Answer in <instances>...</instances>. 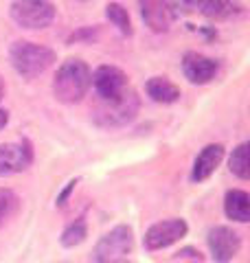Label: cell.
<instances>
[{"label": "cell", "mask_w": 250, "mask_h": 263, "mask_svg": "<svg viewBox=\"0 0 250 263\" xmlns=\"http://www.w3.org/2000/svg\"><path fill=\"white\" fill-rule=\"evenodd\" d=\"M90 68L83 60H66L53 79V95L62 103H79L90 88Z\"/></svg>", "instance_id": "cell-1"}, {"label": "cell", "mask_w": 250, "mask_h": 263, "mask_svg": "<svg viewBox=\"0 0 250 263\" xmlns=\"http://www.w3.org/2000/svg\"><path fill=\"white\" fill-rule=\"evenodd\" d=\"M9 57H11L13 68L27 79L42 75L55 62V53L51 48L35 42H15L9 51Z\"/></svg>", "instance_id": "cell-2"}, {"label": "cell", "mask_w": 250, "mask_h": 263, "mask_svg": "<svg viewBox=\"0 0 250 263\" xmlns=\"http://www.w3.org/2000/svg\"><path fill=\"white\" fill-rule=\"evenodd\" d=\"M138 95L134 90H128L121 99H114V101H101L95 105V123L101 127H123L136 117L138 112Z\"/></svg>", "instance_id": "cell-3"}, {"label": "cell", "mask_w": 250, "mask_h": 263, "mask_svg": "<svg viewBox=\"0 0 250 263\" xmlns=\"http://www.w3.org/2000/svg\"><path fill=\"white\" fill-rule=\"evenodd\" d=\"M134 248V233L130 226H116L97 241L93 261L95 263H119Z\"/></svg>", "instance_id": "cell-4"}, {"label": "cell", "mask_w": 250, "mask_h": 263, "mask_svg": "<svg viewBox=\"0 0 250 263\" xmlns=\"http://www.w3.org/2000/svg\"><path fill=\"white\" fill-rule=\"evenodd\" d=\"M11 18L22 29H46L55 20V7L51 0H13Z\"/></svg>", "instance_id": "cell-5"}, {"label": "cell", "mask_w": 250, "mask_h": 263, "mask_svg": "<svg viewBox=\"0 0 250 263\" xmlns=\"http://www.w3.org/2000/svg\"><path fill=\"white\" fill-rule=\"evenodd\" d=\"M90 84L95 86V92L101 101H114L121 99L130 90L128 75L116 66H99L95 75L90 77Z\"/></svg>", "instance_id": "cell-6"}, {"label": "cell", "mask_w": 250, "mask_h": 263, "mask_svg": "<svg viewBox=\"0 0 250 263\" xmlns=\"http://www.w3.org/2000/svg\"><path fill=\"white\" fill-rule=\"evenodd\" d=\"M208 250L215 263H228L239 254L241 248V237L228 226H215L208 230Z\"/></svg>", "instance_id": "cell-7"}, {"label": "cell", "mask_w": 250, "mask_h": 263, "mask_svg": "<svg viewBox=\"0 0 250 263\" xmlns=\"http://www.w3.org/2000/svg\"><path fill=\"white\" fill-rule=\"evenodd\" d=\"M187 230H189L187 221L178 219V217L158 221V224H154L145 233V248L147 250H163L167 246L180 241L182 237L187 235Z\"/></svg>", "instance_id": "cell-8"}, {"label": "cell", "mask_w": 250, "mask_h": 263, "mask_svg": "<svg viewBox=\"0 0 250 263\" xmlns=\"http://www.w3.org/2000/svg\"><path fill=\"white\" fill-rule=\"evenodd\" d=\"M31 162H33V147L27 138L20 143L0 145V178L20 174V171L31 167Z\"/></svg>", "instance_id": "cell-9"}, {"label": "cell", "mask_w": 250, "mask_h": 263, "mask_svg": "<svg viewBox=\"0 0 250 263\" xmlns=\"http://www.w3.org/2000/svg\"><path fill=\"white\" fill-rule=\"evenodd\" d=\"M218 70H220L218 62L202 55V53H198V51H189V53H185V57H182V72H185V77L191 81V84L204 86L211 79H215Z\"/></svg>", "instance_id": "cell-10"}, {"label": "cell", "mask_w": 250, "mask_h": 263, "mask_svg": "<svg viewBox=\"0 0 250 263\" xmlns=\"http://www.w3.org/2000/svg\"><path fill=\"white\" fill-rule=\"evenodd\" d=\"M140 15L154 33H167L173 24V9L169 0H138Z\"/></svg>", "instance_id": "cell-11"}, {"label": "cell", "mask_w": 250, "mask_h": 263, "mask_svg": "<svg viewBox=\"0 0 250 263\" xmlns=\"http://www.w3.org/2000/svg\"><path fill=\"white\" fill-rule=\"evenodd\" d=\"M222 158H224V145H220V143L206 145L204 149L198 154V158L193 162L191 180H193V182H204V180H208L215 174V169L220 167Z\"/></svg>", "instance_id": "cell-12"}, {"label": "cell", "mask_w": 250, "mask_h": 263, "mask_svg": "<svg viewBox=\"0 0 250 263\" xmlns=\"http://www.w3.org/2000/svg\"><path fill=\"white\" fill-rule=\"evenodd\" d=\"M195 7L211 20H230L244 11L241 0H195Z\"/></svg>", "instance_id": "cell-13"}, {"label": "cell", "mask_w": 250, "mask_h": 263, "mask_svg": "<svg viewBox=\"0 0 250 263\" xmlns=\"http://www.w3.org/2000/svg\"><path fill=\"white\" fill-rule=\"evenodd\" d=\"M224 211H226L228 219L246 224L250 219V195L241 189H230L224 197Z\"/></svg>", "instance_id": "cell-14"}, {"label": "cell", "mask_w": 250, "mask_h": 263, "mask_svg": "<svg viewBox=\"0 0 250 263\" xmlns=\"http://www.w3.org/2000/svg\"><path fill=\"white\" fill-rule=\"evenodd\" d=\"M145 90L156 103H173L180 99V88L167 77H152L145 84Z\"/></svg>", "instance_id": "cell-15"}, {"label": "cell", "mask_w": 250, "mask_h": 263, "mask_svg": "<svg viewBox=\"0 0 250 263\" xmlns=\"http://www.w3.org/2000/svg\"><path fill=\"white\" fill-rule=\"evenodd\" d=\"M228 167L237 178H241V180L250 178V145L248 143H241V145H237L235 149H233Z\"/></svg>", "instance_id": "cell-16"}, {"label": "cell", "mask_w": 250, "mask_h": 263, "mask_svg": "<svg viewBox=\"0 0 250 263\" xmlns=\"http://www.w3.org/2000/svg\"><path fill=\"white\" fill-rule=\"evenodd\" d=\"M105 18L110 20L116 29H119L123 35H132V20H130V13L123 5L119 3H110L105 7Z\"/></svg>", "instance_id": "cell-17"}, {"label": "cell", "mask_w": 250, "mask_h": 263, "mask_svg": "<svg viewBox=\"0 0 250 263\" xmlns=\"http://www.w3.org/2000/svg\"><path fill=\"white\" fill-rule=\"evenodd\" d=\"M88 237V226L83 219H75L73 224L66 226V230L62 233V246L66 248H75V246H79L83 239Z\"/></svg>", "instance_id": "cell-18"}, {"label": "cell", "mask_w": 250, "mask_h": 263, "mask_svg": "<svg viewBox=\"0 0 250 263\" xmlns=\"http://www.w3.org/2000/svg\"><path fill=\"white\" fill-rule=\"evenodd\" d=\"M20 206V200L11 189H0V228L9 221Z\"/></svg>", "instance_id": "cell-19"}, {"label": "cell", "mask_w": 250, "mask_h": 263, "mask_svg": "<svg viewBox=\"0 0 250 263\" xmlns=\"http://www.w3.org/2000/svg\"><path fill=\"white\" fill-rule=\"evenodd\" d=\"M75 184H77V180H70V182H68V186L64 189L60 197H57V206H64V204H66V200H68V195H70V191L75 189Z\"/></svg>", "instance_id": "cell-20"}, {"label": "cell", "mask_w": 250, "mask_h": 263, "mask_svg": "<svg viewBox=\"0 0 250 263\" xmlns=\"http://www.w3.org/2000/svg\"><path fill=\"white\" fill-rule=\"evenodd\" d=\"M7 123H9V112H7V110H0V129H3Z\"/></svg>", "instance_id": "cell-21"}, {"label": "cell", "mask_w": 250, "mask_h": 263, "mask_svg": "<svg viewBox=\"0 0 250 263\" xmlns=\"http://www.w3.org/2000/svg\"><path fill=\"white\" fill-rule=\"evenodd\" d=\"M5 97V81H3V77H0V99Z\"/></svg>", "instance_id": "cell-22"}, {"label": "cell", "mask_w": 250, "mask_h": 263, "mask_svg": "<svg viewBox=\"0 0 250 263\" xmlns=\"http://www.w3.org/2000/svg\"><path fill=\"white\" fill-rule=\"evenodd\" d=\"M119 263H128V261H119Z\"/></svg>", "instance_id": "cell-23"}]
</instances>
